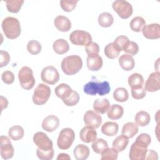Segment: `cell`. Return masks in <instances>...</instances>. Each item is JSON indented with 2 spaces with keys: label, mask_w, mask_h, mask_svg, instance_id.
Masks as SVG:
<instances>
[{
  "label": "cell",
  "mask_w": 160,
  "mask_h": 160,
  "mask_svg": "<svg viewBox=\"0 0 160 160\" xmlns=\"http://www.w3.org/2000/svg\"><path fill=\"white\" fill-rule=\"evenodd\" d=\"M151 142V136L147 133H141L130 148L129 158L131 160L146 159L148 147Z\"/></svg>",
  "instance_id": "obj_1"
},
{
  "label": "cell",
  "mask_w": 160,
  "mask_h": 160,
  "mask_svg": "<svg viewBox=\"0 0 160 160\" xmlns=\"http://www.w3.org/2000/svg\"><path fill=\"white\" fill-rule=\"evenodd\" d=\"M61 66L64 74L69 76L74 75L82 68V61L78 55L68 56L62 59Z\"/></svg>",
  "instance_id": "obj_2"
},
{
  "label": "cell",
  "mask_w": 160,
  "mask_h": 160,
  "mask_svg": "<svg viewBox=\"0 0 160 160\" xmlns=\"http://www.w3.org/2000/svg\"><path fill=\"white\" fill-rule=\"evenodd\" d=\"M2 31L8 39H14L19 37L21 29L19 20L14 17H7L2 21Z\"/></svg>",
  "instance_id": "obj_3"
},
{
  "label": "cell",
  "mask_w": 160,
  "mask_h": 160,
  "mask_svg": "<svg viewBox=\"0 0 160 160\" xmlns=\"http://www.w3.org/2000/svg\"><path fill=\"white\" fill-rule=\"evenodd\" d=\"M110 90V85L106 81L102 82L91 81L86 83L83 87L84 92L91 96H95L97 94L99 96H104L108 94Z\"/></svg>",
  "instance_id": "obj_4"
},
{
  "label": "cell",
  "mask_w": 160,
  "mask_h": 160,
  "mask_svg": "<svg viewBox=\"0 0 160 160\" xmlns=\"http://www.w3.org/2000/svg\"><path fill=\"white\" fill-rule=\"evenodd\" d=\"M75 139V133L74 131L69 128H63L59 132L57 145L60 149H68L73 143Z\"/></svg>",
  "instance_id": "obj_5"
},
{
  "label": "cell",
  "mask_w": 160,
  "mask_h": 160,
  "mask_svg": "<svg viewBox=\"0 0 160 160\" xmlns=\"http://www.w3.org/2000/svg\"><path fill=\"white\" fill-rule=\"evenodd\" d=\"M18 79L21 86L25 90L32 89L35 84L32 70L28 66H23L18 72Z\"/></svg>",
  "instance_id": "obj_6"
},
{
  "label": "cell",
  "mask_w": 160,
  "mask_h": 160,
  "mask_svg": "<svg viewBox=\"0 0 160 160\" xmlns=\"http://www.w3.org/2000/svg\"><path fill=\"white\" fill-rule=\"evenodd\" d=\"M51 95L50 88L42 83L39 84L34 91L32 101L36 105H43L49 99Z\"/></svg>",
  "instance_id": "obj_7"
},
{
  "label": "cell",
  "mask_w": 160,
  "mask_h": 160,
  "mask_svg": "<svg viewBox=\"0 0 160 160\" xmlns=\"http://www.w3.org/2000/svg\"><path fill=\"white\" fill-rule=\"evenodd\" d=\"M69 39L73 44L76 46H86L92 42L90 33L79 29L72 31L69 35Z\"/></svg>",
  "instance_id": "obj_8"
},
{
  "label": "cell",
  "mask_w": 160,
  "mask_h": 160,
  "mask_svg": "<svg viewBox=\"0 0 160 160\" xmlns=\"http://www.w3.org/2000/svg\"><path fill=\"white\" fill-rule=\"evenodd\" d=\"M112 7L115 12L122 19H128L133 12L132 5L127 1L116 0L112 4Z\"/></svg>",
  "instance_id": "obj_9"
},
{
  "label": "cell",
  "mask_w": 160,
  "mask_h": 160,
  "mask_svg": "<svg viewBox=\"0 0 160 160\" xmlns=\"http://www.w3.org/2000/svg\"><path fill=\"white\" fill-rule=\"evenodd\" d=\"M41 78L44 82L53 85L58 82L59 73L56 68L48 66L42 69L41 72Z\"/></svg>",
  "instance_id": "obj_10"
},
{
  "label": "cell",
  "mask_w": 160,
  "mask_h": 160,
  "mask_svg": "<svg viewBox=\"0 0 160 160\" xmlns=\"http://www.w3.org/2000/svg\"><path fill=\"white\" fill-rule=\"evenodd\" d=\"M1 156L3 159H11L13 157L14 149L9 138L6 136L0 137Z\"/></svg>",
  "instance_id": "obj_11"
},
{
  "label": "cell",
  "mask_w": 160,
  "mask_h": 160,
  "mask_svg": "<svg viewBox=\"0 0 160 160\" xmlns=\"http://www.w3.org/2000/svg\"><path fill=\"white\" fill-rule=\"evenodd\" d=\"M34 143L40 149H50L52 148L53 143L51 139L43 132H37L33 136Z\"/></svg>",
  "instance_id": "obj_12"
},
{
  "label": "cell",
  "mask_w": 160,
  "mask_h": 160,
  "mask_svg": "<svg viewBox=\"0 0 160 160\" xmlns=\"http://www.w3.org/2000/svg\"><path fill=\"white\" fill-rule=\"evenodd\" d=\"M83 120L86 125L94 129L98 128L102 123V118L101 115L91 110L85 112Z\"/></svg>",
  "instance_id": "obj_13"
},
{
  "label": "cell",
  "mask_w": 160,
  "mask_h": 160,
  "mask_svg": "<svg viewBox=\"0 0 160 160\" xmlns=\"http://www.w3.org/2000/svg\"><path fill=\"white\" fill-rule=\"evenodd\" d=\"M159 76L160 72L159 71L153 72L149 76L144 87L146 91L152 92L159 90Z\"/></svg>",
  "instance_id": "obj_14"
},
{
  "label": "cell",
  "mask_w": 160,
  "mask_h": 160,
  "mask_svg": "<svg viewBox=\"0 0 160 160\" xmlns=\"http://www.w3.org/2000/svg\"><path fill=\"white\" fill-rule=\"evenodd\" d=\"M143 36L149 39H157L160 38V26L158 23L146 24L142 29Z\"/></svg>",
  "instance_id": "obj_15"
},
{
  "label": "cell",
  "mask_w": 160,
  "mask_h": 160,
  "mask_svg": "<svg viewBox=\"0 0 160 160\" xmlns=\"http://www.w3.org/2000/svg\"><path fill=\"white\" fill-rule=\"evenodd\" d=\"M79 137L82 142L89 143L93 142L97 138V132L94 128L86 126L80 131Z\"/></svg>",
  "instance_id": "obj_16"
},
{
  "label": "cell",
  "mask_w": 160,
  "mask_h": 160,
  "mask_svg": "<svg viewBox=\"0 0 160 160\" xmlns=\"http://www.w3.org/2000/svg\"><path fill=\"white\" fill-rule=\"evenodd\" d=\"M59 125V119L55 115H49L46 117L42 122V128L47 132L54 131Z\"/></svg>",
  "instance_id": "obj_17"
},
{
  "label": "cell",
  "mask_w": 160,
  "mask_h": 160,
  "mask_svg": "<svg viewBox=\"0 0 160 160\" xmlns=\"http://www.w3.org/2000/svg\"><path fill=\"white\" fill-rule=\"evenodd\" d=\"M88 68L92 71H97L99 70L103 64L102 58L98 54L88 55L86 60Z\"/></svg>",
  "instance_id": "obj_18"
},
{
  "label": "cell",
  "mask_w": 160,
  "mask_h": 160,
  "mask_svg": "<svg viewBox=\"0 0 160 160\" xmlns=\"http://www.w3.org/2000/svg\"><path fill=\"white\" fill-rule=\"evenodd\" d=\"M55 27L60 31L68 32L71 28V22L66 16H58L54 20Z\"/></svg>",
  "instance_id": "obj_19"
},
{
  "label": "cell",
  "mask_w": 160,
  "mask_h": 160,
  "mask_svg": "<svg viewBox=\"0 0 160 160\" xmlns=\"http://www.w3.org/2000/svg\"><path fill=\"white\" fill-rule=\"evenodd\" d=\"M119 64L121 68L126 71H129L132 70L135 66V61L132 56L128 54L121 55L119 58Z\"/></svg>",
  "instance_id": "obj_20"
},
{
  "label": "cell",
  "mask_w": 160,
  "mask_h": 160,
  "mask_svg": "<svg viewBox=\"0 0 160 160\" xmlns=\"http://www.w3.org/2000/svg\"><path fill=\"white\" fill-rule=\"evenodd\" d=\"M73 154L77 160H85L89 157L90 151L87 146L79 144L74 148Z\"/></svg>",
  "instance_id": "obj_21"
},
{
  "label": "cell",
  "mask_w": 160,
  "mask_h": 160,
  "mask_svg": "<svg viewBox=\"0 0 160 160\" xmlns=\"http://www.w3.org/2000/svg\"><path fill=\"white\" fill-rule=\"evenodd\" d=\"M110 108V102L106 98L96 99L93 102V109L97 113L104 114Z\"/></svg>",
  "instance_id": "obj_22"
},
{
  "label": "cell",
  "mask_w": 160,
  "mask_h": 160,
  "mask_svg": "<svg viewBox=\"0 0 160 160\" xmlns=\"http://www.w3.org/2000/svg\"><path fill=\"white\" fill-rule=\"evenodd\" d=\"M119 126L118 123L112 121H108L101 126L102 132L107 136H113L117 134Z\"/></svg>",
  "instance_id": "obj_23"
},
{
  "label": "cell",
  "mask_w": 160,
  "mask_h": 160,
  "mask_svg": "<svg viewBox=\"0 0 160 160\" xmlns=\"http://www.w3.org/2000/svg\"><path fill=\"white\" fill-rule=\"evenodd\" d=\"M54 91L56 95L63 101L69 96L72 91V89L68 84L61 83L56 87Z\"/></svg>",
  "instance_id": "obj_24"
},
{
  "label": "cell",
  "mask_w": 160,
  "mask_h": 160,
  "mask_svg": "<svg viewBox=\"0 0 160 160\" xmlns=\"http://www.w3.org/2000/svg\"><path fill=\"white\" fill-rule=\"evenodd\" d=\"M139 131L138 126L132 122H128L124 124L121 133L128 138H133Z\"/></svg>",
  "instance_id": "obj_25"
},
{
  "label": "cell",
  "mask_w": 160,
  "mask_h": 160,
  "mask_svg": "<svg viewBox=\"0 0 160 160\" xmlns=\"http://www.w3.org/2000/svg\"><path fill=\"white\" fill-rule=\"evenodd\" d=\"M128 82L131 89H138L143 87L144 78L139 73H133L129 76Z\"/></svg>",
  "instance_id": "obj_26"
},
{
  "label": "cell",
  "mask_w": 160,
  "mask_h": 160,
  "mask_svg": "<svg viewBox=\"0 0 160 160\" xmlns=\"http://www.w3.org/2000/svg\"><path fill=\"white\" fill-rule=\"evenodd\" d=\"M52 48L56 53L58 54H63L69 51V46L66 40L64 39H58L53 42Z\"/></svg>",
  "instance_id": "obj_27"
},
{
  "label": "cell",
  "mask_w": 160,
  "mask_h": 160,
  "mask_svg": "<svg viewBox=\"0 0 160 160\" xmlns=\"http://www.w3.org/2000/svg\"><path fill=\"white\" fill-rule=\"evenodd\" d=\"M124 114V108L119 104H112L108 111V117L110 119H120Z\"/></svg>",
  "instance_id": "obj_28"
},
{
  "label": "cell",
  "mask_w": 160,
  "mask_h": 160,
  "mask_svg": "<svg viewBox=\"0 0 160 160\" xmlns=\"http://www.w3.org/2000/svg\"><path fill=\"white\" fill-rule=\"evenodd\" d=\"M129 143L128 138L124 135L117 136L112 142V148L118 152L123 151Z\"/></svg>",
  "instance_id": "obj_29"
},
{
  "label": "cell",
  "mask_w": 160,
  "mask_h": 160,
  "mask_svg": "<svg viewBox=\"0 0 160 160\" xmlns=\"http://www.w3.org/2000/svg\"><path fill=\"white\" fill-rule=\"evenodd\" d=\"M134 121L138 126H146L150 122L151 117L146 111H140L136 114Z\"/></svg>",
  "instance_id": "obj_30"
},
{
  "label": "cell",
  "mask_w": 160,
  "mask_h": 160,
  "mask_svg": "<svg viewBox=\"0 0 160 160\" xmlns=\"http://www.w3.org/2000/svg\"><path fill=\"white\" fill-rule=\"evenodd\" d=\"M98 21L99 24L101 27L108 28L114 22V18L111 13L104 12L99 15Z\"/></svg>",
  "instance_id": "obj_31"
},
{
  "label": "cell",
  "mask_w": 160,
  "mask_h": 160,
  "mask_svg": "<svg viewBox=\"0 0 160 160\" xmlns=\"http://www.w3.org/2000/svg\"><path fill=\"white\" fill-rule=\"evenodd\" d=\"M24 134V129L19 125H15L11 127L8 131L9 137L14 141H18L22 139Z\"/></svg>",
  "instance_id": "obj_32"
},
{
  "label": "cell",
  "mask_w": 160,
  "mask_h": 160,
  "mask_svg": "<svg viewBox=\"0 0 160 160\" xmlns=\"http://www.w3.org/2000/svg\"><path fill=\"white\" fill-rule=\"evenodd\" d=\"M113 98L118 102H125L129 98L128 91L124 88H118L113 92Z\"/></svg>",
  "instance_id": "obj_33"
},
{
  "label": "cell",
  "mask_w": 160,
  "mask_h": 160,
  "mask_svg": "<svg viewBox=\"0 0 160 160\" xmlns=\"http://www.w3.org/2000/svg\"><path fill=\"white\" fill-rule=\"evenodd\" d=\"M108 148V144L106 140L102 138H96L92 144V148L97 154H101L106 148Z\"/></svg>",
  "instance_id": "obj_34"
},
{
  "label": "cell",
  "mask_w": 160,
  "mask_h": 160,
  "mask_svg": "<svg viewBox=\"0 0 160 160\" xmlns=\"http://www.w3.org/2000/svg\"><path fill=\"white\" fill-rule=\"evenodd\" d=\"M129 25L132 31L140 32L142 28L146 25V21L141 16H136L131 19Z\"/></svg>",
  "instance_id": "obj_35"
},
{
  "label": "cell",
  "mask_w": 160,
  "mask_h": 160,
  "mask_svg": "<svg viewBox=\"0 0 160 160\" xmlns=\"http://www.w3.org/2000/svg\"><path fill=\"white\" fill-rule=\"evenodd\" d=\"M5 2L8 11L12 13L18 12L24 3L23 0H6Z\"/></svg>",
  "instance_id": "obj_36"
},
{
  "label": "cell",
  "mask_w": 160,
  "mask_h": 160,
  "mask_svg": "<svg viewBox=\"0 0 160 160\" xmlns=\"http://www.w3.org/2000/svg\"><path fill=\"white\" fill-rule=\"evenodd\" d=\"M129 42V38L124 35L118 36L112 42L114 46L119 51H124L126 46Z\"/></svg>",
  "instance_id": "obj_37"
},
{
  "label": "cell",
  "mask_w": 160,
  "mask_h": 160,
  "mask_svg": "<svg viewBox=\"0 0 160 160\" xmlns=\"http://www.w3.org/2000/svg\"><path fill=\"white\" fill-rule=\"evenodd\" d=\"M41 43L36 40H30L27 44V50L32 55L38 54L41 52Z\"/></svg>",
  "instance_id": "obj_38"
},
{
  "label": "cell",
  "mask_w": 160,
  "mask_h": 160,
  "mask_svg": "<svg viewBox=\"0 0 160 160\" xmlns=\"http://www.w3.org/2000/svg\"><path fill=\"white\" fill-rule=\"evenodd\" d=\"M36 155L39 159L51 160L54 156V149L53 148L50 149H42L38 148L36 150Z\"/></svg>",
  "instance_id": "obj_39"
},
{
  "label": "cell",
  "mask_w": 160,
  "mask_h": 160,
  "mask_svg": "<svg viewBox=\"0 0 160 160\" xmlns=\"http://www.w3.org/2000/svg\"><path fill=\"white\" fill-rule=\"evenodd\" d=\"M120 52L114 46L112 42L108 44L104 48L105 55L111 59H115L119 56Z\"/></svg>",
  "instance_id": "obj_40"
},
{
  "label": "cell",
  "mask_w": 160,
  "mask_h": 160,
  "mask_svg": "<svg viewBox=\"0 0 160 160\" xmlns=\"http://www.w3.org/2000/svg\"><path fill=\"white\" fill-rule=\"evenodd\" d=\"M101 154V160H116L118 158V152L113 148H108Z\"/></svg>",
  "instance_id": "obj_41"
},
{
  "label": "cell",
  "mask_w": 160,
  "mask_h": 160,
  "mask_svg": "<svg viewBox=\"0 0 160 160\" xmlns=\"http://www.w3.org/2000/svg\"><path fill=\"white\" fill-rule=\"evenodd\" d=\"M78 2V0H61L60 6L64 11L71 12L76 8Z\"/></svg>",
  "instance_id": "obj_42"
},
{
  "label": "cell",
  "mask_w": 160,
  "mask_h": 160,
  "mask_svg": "<svg viewBox=\"0 0 160 160\" xmlns=\"http://www.w3.org/2000/svg\"><path fill=\"white\" fill-rule=\"evenodd\" d=\"M79 101V94L78 93L77 91L72 90L69 96L67 99L63 100L62 101L65 104V105L68 106H74L78 103Z\"/></svg>",
  "instance_id": "obj_43"
},
{
  "label": "cell",
  "mask_w": 160,
  "mask_h": 160,
  "mask_svg": "<svg viewBox=\"0 0 160 160\" xmlns=\"http://www.w3.org/2000/svg\"><path fill=\"white\" fill-rule=\"evenodd\" d=\"M123 51L127 52L128 54H130L131 56H134L139 51V46L136 42L132 41H129V43L126 46Z\"/></svg>",
  "instance_id": "obj_44"
},
{
  "label": "cell",
  "mask_w": 160,
  "mask_h": 160,
  "mask_svg": "<svg viewBox=\"0 0 160 160\" xmlns=\"http://www.w3.org/2000/svg\"><path fill=\"white\" fill-rule=\"evenodd\" d=\"M1 79L5 84H11L14 81V74L11 71H5L1 74Z\"/></svg>",
  "instance_id": "obj_45"
},
{
  "label": "cell",
  "mask_w": 160,
  "mask_h": 160,
  "mask_svg": "<svg viewBox=\"0 0 160 160\" xmlns=\"http://www.w3.org/2000/svg\"><path fill=\"white\" fill-rule=\"evenodd\" d=\"M85 50L88 55L98 54L99 52V46L95 42H91L89 45L86 46Z\"/></svg>",
  "instance_id": "obj_46"
},
{
  "label": "cell",
  "mask_w": 160,
  "mask_h": 160,
  "mask_svg": "<svg viewBox=\"0 0 160 160\" xmlns=\"http://www.w3.org/2000/svg\"><path fill=\"white\" fill-rule=\"evenodd\" d=\"M146 91L142 88L138 89H131L132 97L135 99H141L146 96Z\"/></svg>",
  "instance_id": "obj_47"
},
{
  "label": "cell",
  "mask_w": 160,
  "mask_h": 160,
  "mask_svg": "<svg viewBox=\"0 0 160 160\" xmlns=\"http://www.w3.org/2000/svg\"><path fill=\"white\" fill-rule=\"evenodd\" d=\"M0 67L2 68L6 66L10 61V55L9 54L3 50H1L0 51Z\"/></svg>",
  "instance_id": "obj_48"
},
{
  "label": "cell",
  "mask_w": 160,
  "mask_h": 160,
  "mask_svg": "<svg viewBox=\"0 0 160 160\" xmlns=\"http://www.w3.org/2000/svg\"><path fill=\"white\" fill-rule=\"evenodd\" d=\"M158 153L152 149L148 150L146 159H158Z\"/></svg>",
  "instance_id": "obj_49"
},
{
  "label": "cell",
  "mask_w": 160,
  "mask_h": 160,
  "mask_svg": "<svg viewBox=\"0 0 160 160\" xmlns=\"http://www.w3.org/2000/svg\"><path fill=\"white\" fill-rule=\"evenodd\" d=\"M8 101L6 98L1 96V111L8 107Z\"/></svg>",
  "instance_id": "obj_50"
},
{
  "label": "cell",
  "mask_w": 160,
  "mask_h": 160,
  "mask_svg": "<svg viewBox=\"0 0 160 160\" xmlns=\"http://www.w3.org/2000/svg\"><path fill=\"white\" fill-rule=\"evenodd\" d=\"M57 159L59 160V159H71V157L68 154H66V153H61V154H59L58 157H57Z\"/></svg>",
  "instance_id": "obj_51"
}]
</instances>
